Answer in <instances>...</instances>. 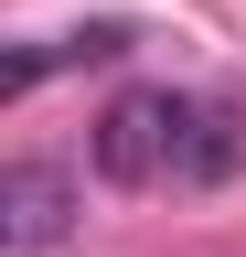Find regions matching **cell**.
Instances as JSON below:
<instances>
[{"mask_svg":"<svg viewBox=\"0 0 246 257\" xmlns=\"http://www.w3.org/2000/svg\"><path fill=\"white\" fill-rule=\"evenodd\" d=\"M182 118H193V96H171V86H129V96H107V118H97V172L107 182H171V150H182Z\"/></svg>","mask_w":246,"mask_h":257,"instance_id":"1","label":"cell"},{"mask_svg":"<svg viewBox=\"0 0 246 257\" xmlns=\"http://www.w3.org/2000/svg\"><path fill=\"white\" fill-rule=\"evenodd\" d=\"M75 225V182L54 172V161H11V172H0V246H54Z\"/></svg>","mask_w":246,"mask_h":257,"instance_id":"2","label":"cell"},{"mask_svg":"<svg viewBox=\"0 0 246 257\" xmlns=\"http://www.w3.org/2000/svg\"><path fill=\"white\" fill-rule=\"evenodd\" d=\"M235 161H246V118H235V107H193V118H182L171 182H225Z\"/></svg>","mask_w":246,"mask_h":257,"instance_id":"3","label":"cell"},{"mask_svg":"<svg viewBox=\"0 0 246 257\" xmlns=\"http://www.w3.org/2000/svg\"><path fill=\"white\" fill-rule=\"evenodd\" d=\"M118 54H129V22H86L54 43V64H118Z\"/></svg>","mask_w":246,"mask_h":257,"instance_id":"4","label":"cell"}]
</instances>
